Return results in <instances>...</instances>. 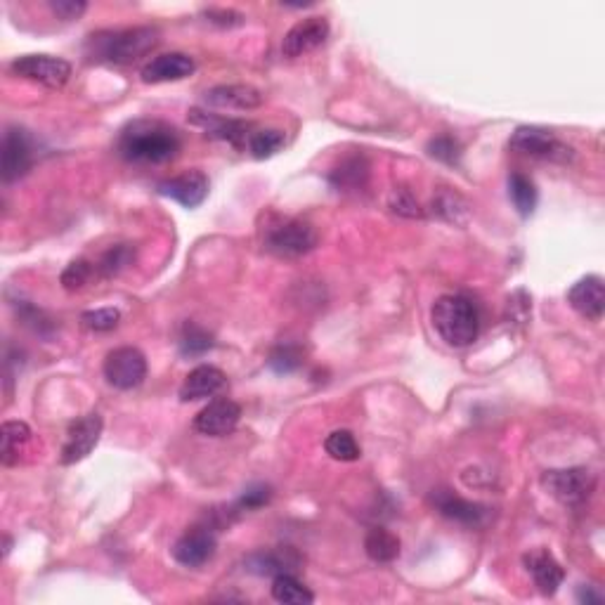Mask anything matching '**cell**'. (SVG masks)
<instances>
[{"instance_id":"obj_10","label":"cell","mask_w":605,"mask_h":605,"mask_svg":"<svg viewBox=\"0 0 605 605\" xmlns=\"http://www.w3.org/2000/svg\"><path fill=\"white\" fill-rule=\"evenodd\" d=\"M102 428L104 424L100 414H86L81 416V419H76L74 424L69 426L67 440H64L62 445V454H60L62 464L71 466L86 459L97 447V442H100Z\"/></svg>"},{"instance_id":"obj_32","label":"cell","mask_w":605,"mask_h":605,"mask_svg":"<svg viewBox=\"0 0 605 605\" xmlns=\"http://www.w3.org/2000/svg\"><path fill=\"white\" fill-rule=\"evenodd\" d=\"M433 211L438 213L442 220L454 225H464L468 220V204L454 192H440L438 197L433 199Z\"/></svg>"},{"instance_id":"obj_34","label":"cell","mask_w":605,"mask_h":605,"mask_svg":"<svg viewBox=\"0 0 605 605\" xmlns=\"http://www.w3.org/2000/svg\"><path fill=\"white\" fill-rule=\"evenodd\" d=\"M95 270H97L95 265L88 263V260H83V258L71 260L67 268H64L60 282L67 291H78V289H83V286H86L90 279H93Z\"/></svg>"},{"instance_id":"obj_6","label":"cell","mask_w":605,"mask_h":605,"mask_svg":"<svg viewBox=\"0 0 605 605\" xmlns=\"http://www.w3.org/2000/svg\"><path fill=\"white\" fill-rule=\"evenodd\" d=\"M104 379L119 390H133L147 379V357L138 348H116L104 360Z\"/></svg>"},{"instance_id":"obj_3","label":"cell","mask_w":605,"mask_h":605,"mask_svg":"<svg viewBox=\"0 0 605 605\" xmlns=\"http://www.w3.org/2000/svg\"><path fill=\"white\" fill-rule=\"evenodd\" d=\"M431 320L442 341L452 348H466L478 338V308L461 294L440 296L431 310Z\"/></svg>"},{"instance_id":"obj_5","label":"cell","mask_w":605,"mask_h":605,"mask_svg":"<svg viewBox=\"0 0 605 605\" xmlns=\"http://www.w3.org/2000/svg\"><path fill=\"white\" fill-rule=\"evenodd\" d=\"M544 490L565 506L584 504L596 487V478L589 468H554L542 476Z\"/></svg>"},{"instance_id":"obj_23","label":"cell","mask_w":605,"mask_h":605,"mask_svg":"<svg viewBox=\"0 0 605 605\" xmlns=\"http://www.w3.org/2000/svg\"><path fill=\"white\" fill-rule=\"evenodd\" d=\"M367 178H369V164L362 154L348 156V159L341 161V166H336L334 171L329 173L331 185L343 192L360 190V187L367 185Z\"/></svg>"},{"instance_id":"obj_22","label":"cell","mask_w":605,"mask_h":605,"mask_svg":"<svg viewBox=\"0 0 605 605\" xmlns=\"http://www.w3.org/2000/svg\"><path fill=\"white\" fill-rule=\"evenodd\" d=\"M204 102L208 107L216 109H239V112H249V109H258L263 104V95L260 90L251 86H216L204 93Z\"/></svg>"},{"instance_id":"obj_9","label":"cell","mask_w":605,"mask_h":605,"mask_svg":"<svg viewBox=\"0 0 605 605\" xmlns=\"http://www.w3.org/2000/svg\"><path fill=\"white\" fill-rule=\"evenodd\" d=\"M34 166V145L22 128H8L0 147V175L5 185L22 178Z\"/></svg>"},{"instance_id":"obj_2","label":"cell","mask_w":605,"mask_h":605,"mask_svg":"<svg viewBox=\"0 0 605 605\" xmlns=\"http://www.w3.org/2000/svg\"><path fill=\"white\" fill-rule=\"evenodd\" d=\"M159 43V31L154 26H133V29L100 31L86 43L90 60L104 64H133L145 57Z\"/></svg>"},{"instance_id":"obj_15","label":"cell","mask_w":605,"mask_h":605,"mask_svg":"<svg viewBox=\"0 0 605 605\" xmlns=\"http://www.w3.org/2000/svg\"><path fill=\"white\" fill-rule=\"evenodd\" d=\"M159 192L164 197L178 201L185 208H199L208 197V178L201 171H187L171 180L159 182Z\"/></svg>"},{"instance_id":"obj_17","label":"cell","mask_w":605,"mask_h":605,"mask_svg":"<svg viewBox=\"0 0 605 605\" xmlns=\"http://www.w3.org/2000/svg\"><path fill=\"white\" fill-rule=\"evenodd\" d=\"M227 386V376L220 372L213 364H199L190 374L185 376L180 386V400L182 402H197L218 395L220 390Z\"/></svg>"},{"instance_id":"obj_20","label":"cell","mask_w":605,"mask_h":605,"mask_svg":"<svg viewBox=\"0 0 605 605\" xmlns=\"http://www.w3.org/2000/svg\"><path fill=\"white\" fill-rule=\"evenodd\" d=\"M568 303L580 312L582 317H587L591 322H598L603 317L605 310V289L603 279L596 275H589L577 282L568 291Z\"/></svg>"},{"instance_id":"obj_29","label":"cell","mask_w":605,"mask_h":605,"mask_svg":"<svg viewBox=\"0 0 605 605\" xmlns=\"http://www.w3.org/2000/svg\"><path fill=\"white\" fill-rule=\"evenodd\" d=\"M213 348V336L199 324L187 322L180 334V353L185 357H199Z\"/></svg>"},{"instance_id":"obj_27","label":"cell","mask_w":605,"mask_h":605,"mask_svg":"<svg viewBox=\"0 0 605 605\" xmlns=\"http://www.w3.org/2000/svg\"><path fill=\"white\" fill-rule=\"evenodd\" d=\"M0 440H3V450H0L3 466H12L19 459L22 445L31 440V428L24 421H5L3 431H0Z\"/></svg>"},{"instance_id":"obj_12","label":"cell","mask_w":605,"mask_h":605,"mask_svg":"<svg viewBox=\"0 0 605 605\" xmlns=\"http://www.w3.org/2000/svg\"><path fill=\"white\" fill-rule=\"evenodd\" d=\"M218 539L211 528H192L173 546V558L185 568H201L216 556Z\"/></svg>"},{"instance_id":"obj_21","label":"cell","mask_w":605,"mask_h":605,"mask_svg":"<svg viewBox=\"0 0 605 605\" xmlns=\"http://www.w3.org/2000/svg\"><path fill=\"white\" fill-rule=\"evenodd\" d=\"M298 565H301V556H298L291 546H284V549L275 551H258V554H251L246 558V570L260 577H277L286 575V572L294 575Z\"/></svg>"},{"instance_id":"obj_16","label":"cell","mask_w":605,"mask_h":605,"mask_svg":"<svg viewBox=\"0 0 605 605\" xmlns=\"http://www.w3.org/2000/svg\"><path fill=\"white\" fill-rule=\"evenodd\" d=\"M190 121L194 126L204 128L208 138L216 140H225L234 147H246V142L251 138V123L246 121H237V119H223V116L201 112V109H192L190 112Z\"/></svg>"},{"instance_id":"obj_4","label":"cell","mask_w":605,"mask_h":605,"mask_svg":"<svg viewBox=\"0 0 605 605\" xmlns=\"http://www.w3.org/2000/svg\"><path fill=\"white\" fill-rule=\"evenodd\" d=\"M317 242H320V237H317L315 227L296 218L272 225L265 234V249L279 258L305 256L315 249Z\"/></svg>"},{"instance_id":"obj_8","label":"cell","mask_w":605,"mask_h":605,"mask_svg":"<svg viewBox=\"0 0 605 605\" xmlns=\"http://www.w3.org/2000/svg\"><path fill=\"white\" fill-rule=\"evenodd\" d=\"M509 145L513 152L537 156V159L568 161L572 156V149L565 147L551 130L537 126H520L516 133L511 135Z\"/></svg>"},{"instance_id":"obj_18","label":"cell","mask_w":605,"mask_h":605,"mask_svg":"<svg viewBox=\"0 0 605 605\" xmlns=\"http://www.w3.org/2000/svg\"><path fill=\"white\" fill-rule=\"evenodd\" d=\"M194 74V60L185 52H166V55L154 57L142 67L140 76L145 83H171Z\"/></svg>"},{"instance_id":"obj_41","label":"cell","mask_w":605,"mask_h":605,"mask_svg":"<svg viewBox=\"0 0 605 605\" xmlns=\"http://www.w3.org/2000/svg\"><path fill=\"white\" fill-rule=\"evenodd\" d=\"M577 601L580 603H603V596L598 594V591L594 587H587V584H582L580 589H577Z\"/></svg>"},{"instance_id":"obj_39","label":"cell","mask_w":605,"mask_h":605,"mask_svg":"<svg viewBox=\"0 0 605 605\" xmlns=\"http://www.w3.org/2000/svg\"><path fill=\"white\" fill-rule=\"evenodd\" d=\"M206 22L223 26V29H234V26H242L244 24V15L237 10H227V8H211L204 12Z\"/></svg>"},{"instance_id":"obj_7","label":"cell","mask_w":605,"mask_h":605,"mask_svg":"<svg viewBox=\"0 0 605 605\" xmlns=\"http://www.w3.org/2000/svg\"><path fill=\"white\" fill-rule=\"evenodd\" d=\"M12 74L26 81L41 83L45 88H62L71 78V64L52 55H24L10 64Z\"/></svg>"},{"instance_id":"obj_35","label":"cell","mask_w":605,"mask_h":605,"mask_svg":"<svg viewBox=\"0 0 605 605\" xmlns=\"http://www.w3.org/2000/svg\"><path fill=\"white\" fill-rule=\"evenodd\" d=\"M121 312L116 308H100V310H88L81 315L83 327L88 331H95V334H102V331H112L119 327Z\"/></svg>"},{"instance_id":"obj_25","label":"cell","mask_w":605,"mask_h":605,"mask_svg":"<svg viewBox=\"0 0 605 605\" xmlns=\"http://www.w3.org/2000/svg\"><path fill=\"white\" fill-rule=\"evenodd\" d=\"M509 197L513 208L520 218H530L537 208V187L528 175L511 173L509 175Z\"/></svg>"},{"instance_id":"obj_19","label":"cell","mask_w":605,"mask_h":605,"mask_svg":"<svg viewBox=\"0 0 605 605\" xmlns=\"http://www.w3.org/2000/svg\"><path fill=\"white\" fill-rule=\"evenodd\" d=\"M525 568L535 580L537 589L542 591L544 596H554L558 587H561L565 580V572L561 568V563L556 561L554 554L549 549H535L530 554H525L523 558Z\"/></svg>"},{"instance_id":"obj_28","label":"cell","mask_w":605,"mask_h":605,"mask_svg":"<svg viewBox=\"0 0 605 605\" xmlns=\"http://www.w3.org/2000/svg\"><path fill=\"white\" fill-rule=\"evenodd\" d=\"M284 145H286V135L282 130H275V128L256 130V133H251L249 142H246L251 156H256V159H270V156L282 152Z\"/></svg>"},{"instance_id":"obj_24","label":"cell","mask_w":605,"mask_h":605,"mask_svg":"<svg viewBox=\"0 0 605 605\" xmlns=\"http://www.w3.org/2000/svg\"><path fill=\"white\" fill-rule=\"evenodd\" d=\"M364 551L376 563H393L400 556V539L386 528H372L364 537Z\"/></svg>"},{"instance_id":"obj_33","label":"cell","mask_w":605,"mask_h":605,"mask_svg":"<svg viewBox=\"0 0 605 605\" xmlns=\"http://www.w3.org/2000/svg\"><path fill=\"white\" fill-rule=\"evenodd\" d=\"M270 367L277 374H291L303 364V350L294 343H279L270 353Z\"/></svg>"},{"instance_id":"obj_40","label":"cell","mask_w":605,"mask_h":605,"mask_svg":"<svg viewBox=\"0 0 605 605\" xmlns=\"http://www.w3.org/2000/svg\"><path fill=\"white\" fill-rule=\"evenodd\" d=\"M50 10L64 22H74L88 10V3H83V0H52Z\"/></svg>"},{"instance_id":"obj_31","label":"cell","mask_w":605,"mask_h":605,"mask_svg":"<svg viewBox=\"0 0 605 605\" xmlns=\"http://www.w3.org/2000/svg\"><path fill=\"white\" fill-rule=\"evenodd\" d=\"M324 450H327L329 457L336 461H357L362 454L355 435L350 431L329 433L327 440H324Z\"/></svg>"},{"instance_id":"obj_14","label":"cell","mask_w":605,"mask_h":605,"mask_svg":"<svg viewBox=\"0 0 605 605\" xmlns=\"http://www.w3.org/2000/svg\"><path fill=\"white\" fill-rule=\"evenodd\" d=\"M431 504L440 516L450 518L454 523L468 525V528H478V525L487 523V518H490L487 506L461 499L459 494H454L452 490H435L431 494Z\"/></svg>"},{"instance_id":"obj_37","label":"cell","mask_w":605,"mask_h":605,"mask_svg":"<svg viewBox=\"0 0 605 605\" xmlns=\"http://www.w3.org/2000/svg\"><path fill=\"white\" fill-rule=\"evenodd\" d=\"M390 208L402 218H424V208L414 199V194L407 187H395L390 194Z\"/></svg>"},{"instance_id":"obj_26","label":"cell","mask_w":605,"mask_h":605,"mask_svg":"<svg viewBox=\"0 0 605 605\" xmlns=\"http://www.w3.org/2000/svg\"><path fill=\"white\" fill-rule=\"evenodd\" d=\"M272 598L277 603L284 605H310L315 603V596L312 591L305 587L303 582H298L291 572L286 575H277L275 582H272Z\"/></svg>"},{"instance_id":"obj_38","label":"cell","mask_w":605,"mask_h":605,"mask_svg":"<svg viewBox=\"0 0 605 605\" xmlns=\"http://www.w3.org/2000/svg\"><path fill=\"white\" fill-rule=\"evenodd\" d=\"M272 499V490L268 485H253L246 490L242 497H239V511H253L260 509V506H265Z\"/></svg>"},{"instance_id":"obj_11","label":"cell","mask_w":605,"mask_h":605,"mask_svg":"<svg viewBox=\"0 0 605 605\" xmlns=\"http://www.w3.org/2000/svg\"><path fill=\"white\" fill-rule=\"evenodd\" d=\"M239 419H242V407L234 400L220 398L208 402V405L201 409L197 419H194V428H197L201 435H208V438H225V435H230L234 428H237Z\"/></svg>"},{"instance_id":"obj_36","label":"cell","mask_w":605,"mask_h":605,"mask_svg":"<svg viewBox=\"0 0 605 605\" xmlns=\"http://www.w3.org/2000/svg\"><path fill=\"white\" fill-rule=\"evenodd\" d=\"M428 154H431L433 159L442 161V164L457 166L461 161V145L452 135H438V138L428 142Z\"/></svg>"},{"instance_id":"obj_13","label":"cell","mask_w":605,"mask_h":605,"mask_svg":"<svg viewBox=\"0 0 605 605\" xmlns=\"http://www.w3.org/2000/svg\"><path fill=\"white\" fill-rule=\"evenodd\" d=\"M329 38V22L324 17H308L303 22L294 24L289 29V34L284 36L282 41V52L284 57H296L308 55V52L317 50L324 41Z\"/></svg>"},{"instance_id":"obj_30","label":"cell","mask_w":605,"mask_h":605,"mask_svg":"<svg viewBox=\"0 0 605 605\" xmlns=\"http://www.w3.org/2000/svg\"><path fill=\"white\" fill-rule=\"evenodd\" d=\"M135 260V249L130 244H116L109 249L104 256L100 258V263L95 265L97 272H100V277H116L121 275L123 270L128 268L130 263Z\"/></svg>"},{"instance_id":"obj_1","label":"cell","mask_w":605,"mask_h":605,"mask_svg":"<svg viewBox=\"0 0 605 605\" xmlns=\"http://www.w3.org/2000/svg\"><path fill=\"white\" fill-rule=\"evenodd\" d=\"M119 152L130 164H166L180 152V135L164 121H133L121 130Z\"/></svg>"}]
</instances>
